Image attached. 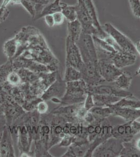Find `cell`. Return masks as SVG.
<instances>
[{
	"label": "cell",
	"instance_id": "10",
	"mask_svg": "<svg viewBox=\"0 0 140 157\" xmlns=\"http://www.w3.org/2000/svg\"><path fill=\"white\" fill-rule=\"evenodd\" d=\"M98 68L99 73L105 82L112 83L115 81L123 71L117 68L110 60H98Z\"/></svg>",
	"mask_w": 140,
	"mask_h": 157
},
{
	"label": "cell",
	"instance_id": "28",
	"mask_svg": "<svg viewBox=\"0 0 140 157\" xmlns=\"http://www.w3.org/2000/svg\"><path fill=\"white\" fill-rule=\"evenodd\" d=\"M82 78V74L80 71L70 66H66L63 80L67 82L78 80Z\"/></svg>",
	"mask_w": 140,
	"mask_h": 157
},
{
	"label": "cell",
	"instance_id": "33",
	"mask_svg": "<svg viewBox=\"0 0 140 157\" xmlns=\"http://www.w3.org/2000/svg\"><path fill=\"white\" fill-rule=\"evenodd\" d=\"M48 108L49 106L47 103L46 101L42 100L37 104L36 110L37 111V112L40 114L43 115L46 114L48 110Z\"/></svg>",
	"mask_w": 140,
	"mask_h": 157
},
{
	"label": "cell",
	"instance_id": "27",
	"mask_svg": "<svg viewBox=\"0 0 140 157\" xmlns=\"http://www.w3.org/2000/svg\"><path fill=\"white\" fill-rule=\"evenodd\" d=\"M61 12L67 21L70 22L77 20V13L75 5H69L64 2H61Z\"/></svg>",
	"mask_w": 140,
	"mask_h": 157
},
{
	"label": "cell",
	"instance_id": "15",
	"mask_svg": "<svg viewBox=\"0 0 140 157\" xmlns=\"http://www.w3.org/2000/svg\"><path fill=\"white\" fill-rule=\"evenodd\" d=\"M112 61L117 68L122 69L134 64L137 61V55L123 50L117 51L112 55Z\"/></svg>",
	"mask_w": 140,
	"mask_h": 157
},
{
	"label": "cell",
	"instance_id": "21",
	"mask_svg": "<svg viewBox=\"0 0 140 157\" xmlns=\"http://www.w3.org/2000/svg\"><path fill=\"white\" fill-rule=\"evenodd\" d=\"M113 107H124L131 109H140V100L133 94L121 98L118 102L112 106Z\"/></svg>",
	"mask_w": 140,
	"mask_h": 157
},
{
	"label": "cell",
	"instance_id": "7",
	"mask_svg": "<svg viewBox=\"0 0 140 157\" xmlns=\"http://www.w3.org/2000/svg\"><path fill=\"white\" fill-rule=\"evenodd\" d=\"M77 20L80 21L83 28V31L92 36H99L97 29L94 26L92 20L87 13L81 0H78L76 5Z\"/></svg>",
	"mask_w": 140,
	"mask_h": 157
},
{
	"label": "cell",
	"instance_id": "24",
	"mask_svg": "<svg viewBox=\"0 0 140 157\" xmlns=\"http://www.w3.org/2000/svg\"><path fill=\"white\" fill-rule=\"evenodd\" d=\"M133 78L128 72L123 71L112 83L120 89L128 91L131 86Z\"/></svg>",
	"mask_w": 140,
	"mask_h": 157
},
{
	"label": "cell",
	"instance_id": "8",
	"mask_svg": "<svg viewBox=\"0 0 140 157\" xmlns=\"http://www.w3.org/2000/svg\"><path fill=\"white\" fill-rule=\"evenodd\" d=\"M80 71L82 74V79L86 83L89 87L98 86L106 82L99 73L98 64L84 63Z\"/></svg>",
	"mask_w": 140,
	"mask_h": 157
},
{
	"label": "cell",
	"instance_id": "18",
	"mask_svg": "<svg viewBox=\"0 0 140 157\" xmlns=\"http://www.w3.org/2000/svg\"><path fill=\"white\" fill-rule=\"evenodd\" d=\"M81 1L83 2L85 9L92 20L94 26L97 29L99 32V36L98 37L100 38L101 39H104L106 37L108 36V34H107L103 29L102 26H101L100 24L99 23V19L98 17L95 6H94V3L93 2L92 0H81Z\"/></svg>",
	"mask_w": 140,
	"mask_h": 157
},
{
	"label": "cell",
	"instance_id": "5",
	"mask_svg": "<svg viewBox=\"0 0 140 157\" xmlns=\"http://www.w3.org/2000/svg\"><path fill=\"white\" fill-rule=\"evenodd\" d=\"M102 27L105 32L114 39L123 51L135 55L138 54L135 45L131 40L116 29L114 25L109 23H106Z\"/></svg>",
	"mask_w": 140,
	"mask_h": 157
},
{
	"label": "cell",
	"instance_id": "19",
	"mask_svg": "<svg viewBox=\"0 0 140 157\" xmlns=\"http://www.w3.org/2000/svg\"><path fill=\"white\" fill-rule=\"evenodd\" d=\"M112 116L123 118L126 122L132 121L140 118V109L111 107Z\"/></svg>",
	"mask_w": 140,
	"mask_h": 157
},
{
	"label": "cell",
	"instance_id": "13",
	"mask_svg": "<svg viewBox=\"0 0 140 157\" xmlns=\"http://www.w3.org/2000/svg\"><path fill=\"white\" fill-rule=\"evenodd\" d=\"M83 103H82L69 105H59L58 107L53 109L50 113L62 116L67 121V122L72 123H78L80 122L78 118V109Z\"/></svg>",
	"mask_w": 140,
	"mask_h": 157
},
{
	"label": "cell",
	"instance_id": "9",
	"mask_svg": "<svg viewBox=\"0 0 140 157\" xmlns=\"http://www.w3.org/2000/svg\"><path fill=\"white\" fill-rule=\"evenodd\" d=\"M66 83L62 78L59 70L57 72V78L54 82L44 91L41 96L42 100L47 101L53 98L61 99L66 92Z\"/></svg>",
	"mask_w": 140,
	"mask_h": 157
},
{
	"label": "cell",
	"instance_id": "12",
	"mask_svg": "<svg viewBox=\"0 0 140 157\" xmlns=\"http://www.w3.org/2000/svg\"><path fill=\"white\" fill-rule=\"evenodd\" d=\"M109 83L107 84L104 83L94 86H88V93L114 95L121 98L132 94L129 91L120 89L112 83Z\"/></svg>",
	"mask_w": 140,
	"mask_h": 157
},
{
	"label": "cell",
	"instance_id": "20",
	"mask_svg": "<svg viewBox=\"0 0 140 157\" xmlns=\"http://www.w3.org/2000/svg\"><path fill=\"white\" fill-rule=\"evenodd\" d=\"M95 105L101 107H109L120 100L121 98L109 95L92 94Z\"/></svg>",
	"mask_w": 140,
	"mask_h": 157
},
{
	"label": "cell",
	"instance_id": "1",
	"mask_svg": "<svg viewBox=\"0 0 140 157\" xmlns=\"http://www.w3.org/2000/svg\"><path fill=\"white\" fill-rule=\"evenodd\" d=\"M21 56L46 65L49 72L57 71L59 69L58 59L50 50L48 44L30 46Z\"/></svg>",
	"mask_w": 140,
	"mask_h": 157
},
{
	"label": "cell",
	"instance_id": "4",
	"mask_svg": "<svg viewBox=\"0 0 140 157\" xmlns=\"http://www.w3.org/2000/svg\"><path fill=\"white\" fill-rule=\"evenodd\" d=\"M123 141L114 137L108 138L94 150L93 157H120L123 148Z\"/></svg>",
	"mask_w": 140,
	"mask_h": 157
},
{
	"label": "cell",
	"instance_id": "17",
	"mask_svg": "<svg viewBox=\"0 0 140 157\" xmlns=\"http://www.w3.org/2000/svg\"><path fill=\"white\" fill-rule=\"evenodd\" d=\"M131 122L113 126L112 137L120 139L123 143L132 141L134 136L132 132Z\"/></svg>",
	"mask_w": 140,
	"mask_h": 157
},
{
	"label": "cell",
	"instance_id": "32",
	"mask_svg": "<svg viewBox=\"0 0 140 157\" xmlns=\"http://www.w3.org/2000/svg\"><path fill=\"white\" fill-rule=\"evenodd\" d=\"M95 105L93 94L91 93H87V97L84 102V107L87 111H89Z\"/></svg>",
	"mask_w": 140,
	"mask_h": 157
},
{
	"label": "cell",
	"instance_id": "35",
	"mask_svg": "<svg viewBox=\"0 0 140 157\" xmlns=\"http://www.w3.org/2000/svg\"><path fill=\"white\" fill-rule=\"evenodd\" d=\"M9 14V11L7 7H2L0 4V24L5 21Z\"/></svg>",
	"mask_w": 140,
	"mask_h": 157
},
{
	"label": "cell",
	"instance_id": "2",
	"mask_svg": "<svg viewBox=\"0 0 140 157\" xmlns=\"http://www.w3.org/2000/svg\"><path fill=\"white\" fill-rule=\"evenodd\" d=\"M88 93V86L83 79L67 82L66 92L61 98L59 106L69 105L82 103L85 101Z\"/></svg>",
	"mask_w": 140,
	"mask_h": 157
},
{
	"label": "cell",
	"instance_id": "14",
	"mask_svg": "<svg viewBox=\"0 0 140 157\" xmlns=\"http://www.w3.org/2000/svg\"><path fill=\"white\" fill-rule=\"evenodd\" d=\"M112 129L113 125L111 124L108 118H107L102 123L101 132L96 136L94 141L91 143L90 147L87 151L85 157H92L93 151L99 145L106 141L107 139L112 137Z\"/></svg>",
	"mask_w": 140,
	"mask_h": 157
},
{
	"label": "cell",
	"instance_id": "39",
	"mask_svg": "<svg viewBox=\"0 0 140 157\" xmlns=\"http://www.w3.org/2000/svg\"><path fill=\"white\" fill-rule=\"evenodd\" d=\"M135 49H136V50H137V53L138 54V55H140V40H138V41H137V43L135 44Z\"/></svg>",
	"mask_w": 140,
	"mask_h": 157
},
{
	"label": "cell",
	"instance_id": "36",
	"mask_svg": "<svg viewBox=\"0 0 140 157\" xmlns=\"http://www.w3.org/2000/svg\"><path fill=\"white\" fill-rule=\"evenodd\" d=\"M132 132L134 136L140 134V121L135 120L131 122Z\"/></svg>",
	"mask_w": 140,
	"mask_h": 157
},
{
	"label": "cell",
	"instance_id": "31",
	"mask_svg": "<svg viewBox=\"0 0 140 157\" xmlns=\"http://www.w3.org/2000/svg\"><path fill=\"white\" fill-rule=\"evenodd\" d=\"M74 136L71 135H66L61 140L58 146L62 147H69L75 141Z\"/></svg>",
	"mask_w": 140,
	"mask_h": 157
},
{
	"label": "cell",
	"instance_id": "22",
	"mask_svg": "<svg viewBox=\"0 0 140 157\" xmlns=\"http://www.w3.org/2000/svg\"><path fill=\"white\" fill-rule=\"evenodd\" d=\"M67 36L74 43H77L81 35L83 32L82 25L78 20L67 21Z\"/></svg>",
	"mask_w": 140,
	"mask_h": 157
},
{
	"label": "cell",
	"instance_id": "29",
	"mask_svg": "<svg viewBox=\"0 0 140 157\" xmlns=\"http://www.w3.org/2000/svg\"><path fill=\"white\" fill-rule=\"evenodd\" d=\"M123 148L120 157H140V151L137 149L133 145L132 140L123 143Z\"/></svg>",
	"mask_w": 140,
	"mask_h": 157
},
{
	"label": "cell",
	"instance_id": "11",
	"mask_svg": "<svg viewBox=\"0 0 140 157\" xmlns=\"http://www.w3.org/2000/svg\"><path fill=\"white\" fill-rule=\"evenodd\" d=\"M0 157H16L12 133L10 128L6 125L0 133Z\"/></svg>",
	"mask_w": 140,
	"mask_h": 157
},
{
	"label": "cell",
	"instance_id": "38",
	"mask_svg": "<svg viewBox=\"0 0 140 157\" xmlns=\"http://www.w3.org/2000/svg\"><path fill=\"white\" fill-rule=\"evenodd\" d=\"M132 142H133V145L134 146L135 148L140 151V138L136 140L135 141H133V140H132Z\"/></svg>",
	"mask_w": 140,
	"mask_h": 157
},
{
	"label": "cell",
	"instance_id": "30",
	"mask_svg": "<svg viewBox=\"0 0 140 157\" xmlns=\"http://www.w3.org/2000/svg\"><path fill=\"white\" fill-rule=\"evenodd\" d=\"M21 4L34 20L36 15V6L30 0H21Z\"/></svg>",
	"mask_w": 140,
	"mask_h": 157
},
{
	"label": "cell",
	"instance_id": "34",
	"mask_svg": "<svg viewBox=\"0 0 140 157\" xmlns=\"http://www.w3.org/2000/svg\"><path fill=\"white\" fill-rule=\"evenodd\" d=\"M55 21V25L59 26V25H62L63 23L65 17L64 15L62 14V13L61 12H58L55 13L53 14H52Z\"/></svg>",
	"mask_w": 140,
	"mask_h": 157
},
{
	"label": "cell",
	"instance_id": "23",
	"mask_svg": "<svg viewBox=\"0 0 140 157\" xmlns=\"http://www.w3.org/2000/svg\"><path fill=\"white\" fill-rule=\"evenodd\" d=\"M90 112L94 116L96 123H102L110 116H112V109L110 107H101L95 106Z\"/></svg>",
	"mask_w": 140,
	"mask_h": 157
},
{
	"label": "cell",
	"instance_id": "3",
	"mask_svg": "<svg viewBox=\"0 0 140 157\" xmlns=\"http://www.w3.org/2000/svg\"><path fill=\"white\" fill-rule=\"evenodd\" d=\"M76 44L80 50L84 63L98 64L97 54L92 35L83 31Z\"/></svg>",
	"mask_w": 140,
	"mask_h": 157
},
{
	"label": "cell",
	"instance_id": "26",
	"mask_svg": "<svg viewBox=\"0 0 140 157\" xmlns=\"http://www.w3.org/2000/svg\"><path fill=\"white\" fill-rule=\"evenodd\" d=\"M3 52L8 60H13L18 50V41L15 37L9 39L4 44Z\"/></svg>",
	"mask_w": 140,
	"mask_h": 157
},
{
	"label": "cell",
	"instance_id": "40",
	"mask_svg": "<svg viewBox=\"0 0 140 157\" xmlns=\"http://www.w3.org/2000/svg\"><path fill=\"white\" fill-rule=\"evenodd\" d=\"M10 1L11 0H3L2 3L1 4V6L2 7H7V6L9 4H10Z\"/></svg>",
	"mask_w": 140,
	"mask_h": 157
},
{
	"label": "cell",
	"instance_id": "41",
	"mask_svg": "<svg viewBox=\"0 0 140 157\" xmlns=\"http://www.w3.org/2000/svg\"><path fill=\"white\" fill-rule=\"evenodd\" d=\"M21 0H11L10 4H21Z\"/></svg>",
	"mask_w": 140,
	"mask_h": 157
},
{
	"label": "cell",
	"instance_id": "16",
	"mask_svg": "<svg viewBox=\"0 0 140 157\" xmlns=\"http://www.w3.org/2000/svg\"><path fill=\"white\" fill-rule=\"evenodd\" d=\"M90 145L91 144L87 140L75 141L68 147L67 151L61 157H85L90 147Z\"/></svg>",
	"mask_w": 140,
	"mask_h": 157
},
{
	"label": "cell",
	"instance_id": "25",
	"mask_svg": "<svg viewBox=\"0 0 140 157\" xmlns=\"http://www.w3.org/2000/svg\"><path fill=\"white\" fill-rule=\"evenodd\" d=\"M61 0H54L53 1L44 6L41 12L34 18V21L43 18L47 15H52L55 13L61 12Z\"/></svg>",
	"mask_w": 140,
	"mask_h": 157
},
{
	"label": "cell",
	"instance_id": "37",
	"mask_svg": "<svg viewBox=\"0 0 140 157\" xmlns=\"http://www.w3.org/2000/svg\"><path fill=\"white\" fill-rule=\"evenodd\" d=\"M44 21L48 27H53L55 26V23L52 15H47L44 17Z\"/></svg>",
	"mask_w": 140,
	"mask_h": 157
},
{
	"label": "cell",
	"instance_id": "6",
	"mask_svg": "<svg viewBox=\"0 0 140 157\" xmlns=\"http://www.w3.org/2000/svg\"><path fill=\"white\" fill-rule=\"evenodd\" d=\"M66 66H70L81 71L84 66L82 56L76 44L68 36L66 38Z\"/></svg>",
	"mask_w": 140,
	"mask_h": 157
}]
</instances>
